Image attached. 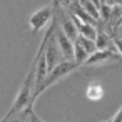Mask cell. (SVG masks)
I'll return each instance as SVG.
<instances>
[{
    "label": "cell",
    "instance_id": "cell-10",
    "mask_svg": "<svg viewBox=\"0 0 122 122\" xmlns=\"http://www.w3.org/2000/svg\"><path fill=\"white\" fill-rule=\"evenodd\" d=\"M110 122H122V110H120V109L115 112V115L110 119Z\"/></svg>",
    "mask_w": 122,
    "mask_h": 122
},
{
    "label": "cell",
    "instance_id": "cell-16",
    "mask_svg": "<svg viewBox=\"0 0 122 122\" xmlns=\"http://www.w3.org/2000/svg\"><path fill=\"white\" fill-rule=\"evenodd\" d=\"M120 110H122V107H120Z\"/></svg>",
    "mask_w": 122,
    "mask_h": 122
},
{
    "label": "cell",
    "instance_id": "cell-8",
    "mask_svg": "<svg viewBox=\"0 0 122 122\" xmlns=\"http://www.w3.org/2000/svg\"><path fill=\"white\" fill-rule=\"evenodd\" d=\"M89 59V54L77 44V42H74V62L80 67V65H84L85 64V60Z\"/></svg>",
    "mask_w": 122,
    "mask_h": 122
},
{
    "label": "cell",
    "instance_id": "cell-1",
    "mask_svg": "<svg viewBox=\"0 0 122 122\" xmlns=\"http://www.w3.org/2000/svg\"><path fill=\"white\" fill-rule=\"evenodd\" d=\"M79 65L75 64V62H69V60H62L60 64H57L49 74H47V77H45V80H44V84L39 87V90L34 94V97H32V100L35 102V99L44 92V90H47L52 84H55V82H59L60 79H64V77H67L70 72H74L75 69H77Z\"/></svg>",
    "mask_w": 122,
    "mask_h": 122
},
{
    "label": "cell",
    "instance_id": "cell-12",
    "mask_svg": "<svg viewBox=\"0 0 122 122\" xmlns=\"http://www.w3.org/2000/svg\"><path fill=\"white\" fill-rule=\"evenodd\" d=\"M107 5H122V0H105Z\"/></svg>",
    "mask_w": 122,
    "mask_h": 122
},
{
    "label": "cell",
    "instance_id": "cell-15",
    "mask_svg": "<svg viewBox=\"0 0 122 122\" xmlns=\"http://www.w3.org/2000/svg\"><path fill=\"white\" fill-rule=\"evenodd\" d=\"M104 122H110V120H104Z\"/></svg>",
    "mask_w": 122,
    "mask_h": 122
},
{
    "label": "cell",
    "instance_id": "cell-13",
    "mask_svg": "<svg viewBox=\"0 0 122 122\" xmlns=\"http://www.w3.org/2000/svg\"><path fill=\"white\" fill-rule=\"evenodd\" d=\"M99 4H105V0H99Z\"/></svg>",
    "mask_w": 122,
    "mask_h": 122
},
{
    "label": "cell",
    "instance_id": "cell-3",
    "mask_svg": "<svg viewBox=\"0 0 122 122\" xmlns=\"http://www.w3.org/2000/svg\"><path fill=\"white\" fill-rule=\"evenodd\" d=\"M54 19V10L52 5H45L39 10H35L30 17H29V25L32 29V32H39L40 29H44L50 20Z\"/></svg>",
    "mask_w": 122,
    "mask_h": 122
},
{
    "label": "cell",
    "instance_id": "cell-11",
    "mask_svg": "<svg viewBox=\"0 0 122 122\" xmlns=\"http://www.w3.org/2000/svg\"><path fill=\"white\" fill-rule=\"evenodd\" d=\"M112 35H115V37H120V39H122V24L112 30Z\"/></svg>",
    "mask_w": 122,
    "mask_h": 122
},
{
    "label": "cell",
    "instance_id": "cell-6",
    "mask_svg": "<svg viewBox=\"0 0 122 122\" xmlns=\"http://www.w3.org/2000/svg\"><path fill=\"white\" fill-rule=\"evenodd\" d=\"M77 4H79L90 17H94L95 20L100 22V12H99V5H97L95 2H92V0H77Z\"/></svg>",
    "mask_w": 122,
    "mask_h": 122
},
{
    "label": "cell",
    "instance_id": "cell-4",
    "mask_svg": "<svg viewBox=\"0 0 122 122\" xmlns=\"http://www.w3.org/2000/svg\"><path fill=\"white\" fill-rule=\"evenodd\" d=\"M55 22V19H54ZM54 35H55V40H57V45L62 52V57L64 60H69V62H74V40H70L59 27H57V22L54 25Z\"/></svg>",
    "mask_w": 122,
    "mask_h": 122
},
{
    "label": "cell",
    "instance_id": "cell-7",
    "mask_svg": "<svg viewBox=\"0 0 122 122\" xmlns=\"http://www.w3.org/2000/svg\"><path fill=\"white\" fill-rule=\"evenodd\" d=\"M74 42H77L89 55H92L95 50H97V47H95V42L94 40H90V39H85V37H82V35H77V39L74 40Z\"/></svg>",
    "mask_w": 122,
    "mask_h": 122
},
{
    "label": "cell",
    "instance_id": "cell-9",
    "mask_svg": "<svg viewBox=\"0 0 122 122\" xmlns=\"http://www.w3.org/2000/svg\"><path fill=\"white\" fill-rule=\"evenodd\" d=\"M87 97H89L90 100H100V99L104 97L102 85H100V84H97V82L90 84V85L87 87Z\"/></svg>",
    "mask_w": 122,
    "mask_h": 122
},
{
    "label": "cell",
    "instance_id": "cell-5",
    "mask_svg": "<svg viewBox=\"0 0 122 122\" xmlns=\"http://www.w3.org/2000/svg\"><path fill=\"white\" fill-rule=\"evenodd\" d=\"M117 59H120L119 57V54L117 52H114V50H95L92 55H89V59L85 60V64L84 65H100V64H104V62H109V60H117Z\"/></svg>",
    "mask_w": 122,
    "mask_h": 122
},
{
    "label": "cell",
    "instance_id": "cell-2",
    "mask_svg": "<svg viewBox=\"0 0 122 122\" xmlns=\"http://www.w3.org/2000/svg\"><path fill=\"white\" fill-rule=\"evenodd\" d=\"M54 25H55V22L50 25L52 30H50V35H49V40H47V45H45V60H47L49 72H50L57 64H60V62L64 60L62 52H60V49H59V45H57L55 37H52V35H54Z\"/></svg>",
    "mask_w": 122,
    "mask_h": 122
},
{
    "label": "cell",
    "instance_id": "cell-14",
    "mask_svg": "<svg viewBox=\"0 0 122 122\" xmlns=\"http://www.w3.org/2000/svg\"><path fill=\"white\" fill-rule=\"evenodd\" d=\"M120 24H122V19H120V22H119V25H120ZM119 25H117V27H119Z\"/></svg>",
    "mask_w": 122,
    "mask_h": 122
}]
</instances>
